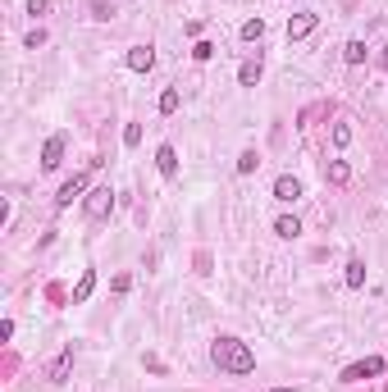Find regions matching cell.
<instances>
[{
  "label": "cell",
  "instance_id": "6da1fadb",
  "mask_svg": "<svg viewBox=\"0 0 388 392\" xmlns=\"http://www.w3.org/2000/svg\"><path fill=\"white\" fill-rule=\"evenodd\" d=\"M211 360L220 365L224 374H252V370H256V356H252V347H247V342H238V338H215V347H211Z\"/></svg>",
  "mask_w": 388,
  "mask_h": 392
},
{
  "label": "cell",
  "instance_id": "7a4b0ae2",
  "mask_svg": "<svg viewBox=\"0 0 388 392\" xmlns=\"http://www.w3.org/2000/svg\"><path fill=\"white\" fill-rule=\"evenodd\" d=\"M82 210H87V219H91V224L110 219V210H114V192H110V187H91V192H87V201H82Z\"/></svg>",
  "mask_w": 388,
  "mask_h": 392
},
{
  "label": "cell",
  "instance_id": "3957f363",
  "mask_svg": "<svg viewBox=\"0 0 388 392\" xmlns=\"http://www.w3.org/2000/svg\"><path fill=\"white\" fill-rule=\"evenodd\" d=\"M375 374H384V360H379V356H366V360H356V365H347L338 379H343V383H361V379H375Z\"/></svg>",
  "mask_w": 388,
  "mask_h": 392
},
{
  "label": "cell",
  "instance_id": "277c9868",
  "mask_svg": "<svg viewBox=\"0 0 388 392\" xmlns=\"http://www.w3.org/2000/svg\"><path fill=\"white\" fill-rule=\"evenodd\" d=\"M87 178H91V174H73V178H69V183L60 187V196H55V210H69V206H73L78 196L87 192Z\"/></svg>",
  "mask_w": 388,
  "mask_h": 392
},
{
  "label": "cell",
  "instance_id": "5b68a950",
  "mask_svg": "<svg viewBox=\"0 0 388 392\" xmlns=\"http://www.w3.org/2000/svg\"><path fill=\"white\" fill-rule=\"evenodd\" d=\"M69 374H73V342H69V347L60 351L55 360H51V370H46V379H51V383H69Z\"/></svg>",
  "mask_w": 388,
  "mask_h": 392
},
{
  "label": "cell",
  "instance_id": "8992f818",
  "mask_svg": "<svg viewBox=\"0 0 388 392\" xmlns=\"http://www.w3.org/2000/svg\"><path fill=\"white\" fill-rule=\"evenodd\" d=\"M60 160H64V132H55V137L42 146V169L51 174V169H60Z\"/></svg>",
  "mask_w": 388,
  "mask_h": 392
},
{
  "label": "cell",
  "instance_id": "52a82bcc",
  "mask_svg": "<svg viewBox=\"0 0 388 392\" xmlns=\"http://www.w3.org/2000/svg\"><path fill=\"white\" fill-rule=\"evenodd\" d=\"M261 73H265V60H261V55H252V60H242V69H238V82H242V87H256V82H261Z\"/></svg>",
  "mask_w": 388,
  "mask_h": 392
},
{
  "label": "cell",
  "instance_id": "ba28073f",
  "mask_svg": "<svg viewBox=\"0 0 388 392\" xmlns=\"http://www.w3.org/2000/svg\"><path fill=\"white\" fill-rule=\"evenodd\" d=\"M151 64H155V51H151V46H133V51H128V69H133V73H146Z\"/></svg>",
  "mask_w": 388,
  "mask_h": 392
},
{
  "label": "cell",
  "instance_id": "9c48e42d",
  "mask_svg": "<svg viewBox=\"0 0 388 392\" xmlns=\"http://www.w3.org/2000/svg\"><path fill=\"white\" fill-rule=\"evenodd\" d=\"M155 169H160L165 178L178 174V151H174V146H160V151H155Z\"/></svg>",
  "mask_w": 388,
  "mask_h": 392
},
{
  "label": "cell",
  "instance_id": "30bf717a",
  "mask_svg": "<svg viewBox=\"0 0 388 392\" xmlns=\"http://www.w3.org/2000/svg\"><path fill=\"white\" fill-rule=\"evenodd\" d=\"M315 14H297V19H288V42H297V37H306V33H315Z\"/></svg>",
  "mask_w": 388,
  "mask_h": 392
},
{
  "label": "cell",
  "instance_id": "8fae6325",
  "mask_svg": "<svg viewBox=\"0 0 388 392\" xmlns=\"http://www.w3.org/2000/svg\"><path fill=\"white\" fill-rule=\"evenodd\" d=\"M297 196H301V183H297L292 174H283V178L274 183V201H297Z\"/></svg>",
  "mask_w": 388,
  "mask_h": 392
},
{
  "label": "cell",
  "instance_id": "7c38bea8",
  "mask_svg": "<svg viewBox=\"0 0 388 392\" xmlns=\"http://www.w3.org/2000/svg\"><path fill=\"white\" fill-rule=\"evenodd\" d=\"M91 292H96V274H91V269H82V278H78V287H73V305H82Z\"/></svg>",
  "mask_w": 388,
  "mask_h": 392
},
{
  "label": "cell",
  "instance_id": "4fadbf2b",
  "mask_svg": "<svg viewBox=\"0 0 388 392\" xmlns=\"http://www.w3.org/2000/svg\"><path fill=\"white\" fill-rule=\"evenodd\" d=\"M324 178H329L333 187H343L347 178H352V169H347V160H329V169H324Z\"/></svg>",
  "mask_w": 388,
  "mask_h": 392
},
{
  "label": "cell",
  "instance_id": "5bb4252c",
  "mask_svg": "<svg viewBox=\"0 0 388 392\" xmlns=\"http://www.w3.org/2000/svg\"><path fill=\"white\" fill-rule=\"evenodd\" d=\"M361 283H366V260L352 256V260H347V287H361Z\"/></svg>",
  "mask_w": 388,
  "mask_h": 392
},
{
  "label": "cell",
  "instance_id": "9a60e30c",
  "mask_svg": "<svg viewBox=\"0 0 388 392\" xmlns=\"http://www.w3.org/2000/svg\"><path fill=\"white\" fill-rule=\"evenodd\" d=\"M178 105H183L178 87H165V91H160V114H178Z\"/></svg>",
  "mask_w": 388,
  "mask_h": 392
},
{
  "label": "cell",
  "instance_id": "2e32d148",
  "mask_svg": "<svg viewBox=\"0 0 388 392\" xmlns=\"http://www.w3.org/2000/svg\"><path fill=\"white\" fill-rule=\"evenodd\" d=\"M343 60H347V64H366V42H347L343 46Z\"/></svg>",
  "mask_w": 388,
  "mask_h": 392
},
{
  "label": "cell",
  "instance_id": "e0dca14e",
  "mask_svg": "<svg viewBox=\"0 0 388 392\" xmlns=\"http://www.w3.org/2000/svg\"><path fill=\"white\" fill-rule=\"evenodd\" d=\"M265 37V19H247L242 23V42H261Z\"/></svg>",
  "mask_w": 388,
  "mask_h": 392
},
{
  "label": "cell",
  "instance_id": "ac0fdd59",
  "mask_svg": "<svg viewBox=\"0 0 388 392\" xmlns=\"http://www.w3.org/2000/svg\"><path fill=\"white\" fill-rule=\"evenodd\" d=\"M347 142H352V123H347V119H338V123H333V146L343 151Z\"/></svg>",
  "mask_w": 388,
  "mask_h": 392
},
{
  "label": "cell",
  "instance_id": "d6986e66",
  "mask_svg": "<svg viewBox=\"0 0 388 392\" xmlns=\"http://www.w3.org/2000/svg\"><path fill=\"white\" fill-rule=\"evenodd\" d=\"M274 233H279V238H297V233H301V224H297L292 215H283V219L274 224Z\"/></svg>",
  "mask_w": 388,
  "mask_h": 392
},
{
  "label": "cell",
  "instance_id": "ffe728a7",
  "mask_svg": "<svg viewBox=\"0 0 388 392\" xmlns=\"http://www.w3.org/2000/svg\"><path fill=\"white\" fill-rule=\"evenodd\" d=\"M256 164H261V155H256V151H242V155H238V174H256Z\"/></svg>",
  "mask_w": 388,
  "mask_h": 392
},
{
  "label": "cell",
  "instance_id": "44dd1931",
  "mask_svg": "<svg viewBox=\"0 0 388 392\" xmlns=\"http://www.w3.org/2000/svg\"><path fill=\"white\" fill-rule=\"evenodd\" d=\"M192 60H201V64H206V60H215V46L211 42H197V46H192Z\"/></svg>",
  "mask_w": 388,
  "mask_h": 392
},
{
  "label": "cell",
  "instance_id": "7402d4cb",
  "mask_svg": "<svg viewBox=\"0 0 388 392\" xmlns=\"http://www.w3.org/2000/svg\"><path fill=\"white\" fill-rule=\"evenodd\" d=\"M142 142V123H128V128H123V146H137Z\"/></svg>",
  "mask_w": 388,
  "mask_h": 392
},
{
  "label": "cell",
  "instance_id": "603a6c76",
  "mask_svg": "<svg viewBox=\"0 0 388 392\" xmlns=\"http://www.w3.org/2000/svg\"><path fill=\"white\" fill-rule=\"evenodd\" d=\"M37 46H46V33L37 28V33H28V51H37Z\"/></svg>",
  "mask_w": 388,
  "mask_h": 392
},
{
  "label": "cell",
  "instance_id": "cb8c5ba5",
  "mask_svg": "<svg viewBox=\"0 0 388 392\" xmlns=\"http://www.w3.org/2000/svg\"><path fill=\"white\" fill-rule=\"evenodd\" d=\"M51 10V0H28V14H46Z\"/></svg>",
  "mask_w": 388,
  "mask_h": 392
},
{
  "label": "cell",
  "instance_id": "d4e9b609",
  "mask_svg": "<svg viewBox=\"0 0 388 392\" xmlns=\"http://www.w3.org/2000/svg\"><path fill=\"white\" fill-rule=\"evenodd\" d=\"M379 69H388V46H384V51H379Z\"/></svg>",
  "mask_w": 388,
  "mask_h": 392
},
{
  "label": "cell",
  "instance_id": "484cf974",
  "mask_svg": "<svg viewBox=\"0 0 388 392\" xmlns=\"http://www.w3.org/2000/svg\"><path fill=\"white\" fill-rule=\"evenodd\" d=\"M274 392H301V388H274Z\"/></svg>",
  "mask_w": 388,
  "mask_h": 392
}]
</instances>
